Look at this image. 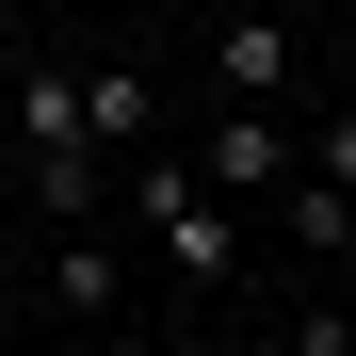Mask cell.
Masks as SVG:
<instances>
[{
	"instance_id": "5b68a950",
	"label": "cell",
	"mask_w": 356,
	"mask_h": 356,
	"mask_svg": "<svg viewBox=\"0 0 356 356\" xmlns=\"http://www.w3.org/2000/svg\"><path fill=\"white\" fill-rule=\"evenodd\" d=\"M49 308H65V324L113 308V243H97V227H65V243H49Z\"/></svg>"
},
{
	"instance_id": "3957f363",
	"label": "cell",
	"mask_w": 356,
	"mask_h": 356,
	"mask_svg": "<svg viewBox=\"0 0 356 356\" xmlns=\"http://www.w3.org/2000/svg\"><path fill=\"white\" fill-rule=\"evenodd\" d=\"M211 81L243 97V113H275V97H291V17H275V0H243V17L211 33Z\"/></svg>"
},
{
	"instance_id": "8992f818",
	"label": "cell",
	"mask_w": 356,
	"mask_h": 356,
	"mask_svg": "<svg viewBox=\"0 0 356 356\" xmlns=\"http://www.w3.org/2000/svg\"><path fill=\"white\" fill-rule=\"evenodd\" d=\"M275 227H291L308 259H340V243H356V195H324V178H291V195H275Z\"/></svg>"
},
{
	"instance_id": "277c9868",
	"label": "cell",
	"mask_w": 356,
	"mask_h": 356,
	"mask_svg": "<svg viewBox=\"0 0 356 356\" xmlns=\"http://www.w3.org/2000/svg\"><path fill=\"white\" fill-rule=\"evenodd\" d=\"M81 130L146 162V130H162V97H146V65H81Z\"/></svg>"
},
{
	"instance_id": "ba28073f",
	"label": "cell",
	"mask_w": 356,
	"mask_h": 356,
	"mask_svg": "<svg viewBox=\"0 0 356 356\" xmlns=\"http://www.w3.org/2000/svg\"><path fill=\"white\" fill-rule=\"evenodd\" d=\"M291 178H324V195H356V113H324V130H308V162H291Z\"/></svg>"
},
{
	"instance_id": "52a82bcc",
	"label": "cell",
	"mask_w": 356,
	"mask_h": 356,
	"mask_svg": "<svg viewBox=\"0 0 356 356\" xmlns=\"http://www.w3.org/2000/svg\"><path fill=\"white\" fill-rule=\"evenodd\" d=\"M243 356H356V308H308V324H275V340H243Z\"/></svg>"
},
{
	"instance_id": "6da1fadb",
	"label": "cell",
	"mask_w": 356,
	"mask_h": 356,
	"mask_svg": "<svg viewBox=\"0 0 356 356\" xmlns=\"http://www.w3.org/2000/svg\"><path fill=\"white\" fill-rule=\"evenodd\" d=\"M130 211L162 227V275H178V291H211L227 259H243V211H227V195H211V178H195V162H162V146L130 162Z\"/></svg>"
},
{
	"instance_id": "7a4b0ae2",
	"label": "cell",
	"mask_w": 356,
	"mask_h": 356,
	"mask_svg": "<svg viewBox=\"0 0 356 356\" xmlns=\"http://www.w3.org/2000/svg\"><path fill=\"white\" fill-rule=\"evenodd\" d=\"M195 178H211L227 211H243V195H291V113H243V97H227V130L195 146Z\"/></svg>"
}]
</instances>
